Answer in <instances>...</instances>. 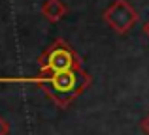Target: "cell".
Segmentation results:
<instances>
[{"label":"cell","mask_w":149,"mask_h":135,"mask_svg":"<svg viewBox=\"0 0 149 135\" xmlns=\"http://www.w3.org/2000/svg\"><path fill=\"white\" fill-rule=\"evenodd\" d=\"M0 83H29L36 84L47 94V98L61 109H68L89 86L93 79L85 68L70 69L61 73H42L36 77H0Z\"/></svg>","instance_id":"1"},{"label":"cell","mask_w":149,"mask_h":135,"mask_svg":"<svg viewBox=\"0 0 149 135\" xmlns=\"http://www.w3.org/2000/svg\"><path fill=\"white\" fill-rule=\"evenodd\" d=\"M42 73H61L83 68L81 58L64 40H55L38 58Z\"/></svg>","instance_id":"2"},{"label":"cell","mask_w":149,"mask_h":135,"mask_svg":"<svg viewBox=\"0 0 149 135\" xmlns=\"http://www.w3.org/2000/svg\"><path fill=\"white\" fill-rule=\"evenodd\" d=\"M102 19L115 34H127L138 23V11L128 0H113V4L102 13Z\"/></svg>","instance_id":"3"},{"label":"cell","mask_w":149,"mask_h":135,"mask_svg":"<svg viewBox=\"0 0 149 135\" xmlns=\"http://www.w3.org/2000/svg\"><path fill=\"white\" fill-rule=\"evenodd\" d=\"M66 13H68V6L62 0H45L42 4V15L49 23H58Z\"/></svg>","instance_id":"4"},{"label":"cell","mask_w":149,"mask_h":135,"mask_svg":"<svg viewBox=\"0 0 149 135\" xmlns=\"http://www.w3.org/2000/svg\"><path fill=\"white\" fill-rule=\"evenodd\" d=\"M10 133V122L4 116H0V135H8Z\"/></svg>","instance_id":"5"},{"label":"cell","mask_w":149,"mask_h":135,"mask_svg":"<svg viewBox=\"0 0 149 135\" xmlns=\"http://www.w3.org/2000/svg\"><path fill=\"white\" fill-rule=\"evenodd\" d=\"M140 130H142V132L146 133V135H149V114H147L146 118H143L142 122H140Z\"/></svg>","instance_id":"6"},{"label":"cell","mask_w":149,"mask_h":135,"mask_svg":"<svg viewBox=\"0 0 149 135\" xmlns=\"http://www.w3.org/2000/svg\"><path fill=\"white\" fill-rule=\"evenodd\" d=\"M143 32H146V36L149 38V21L146 23V25H143Z\"/></svg>","instance_id":"7"}]
</instances>
